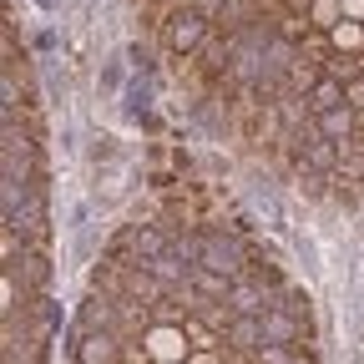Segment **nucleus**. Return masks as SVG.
Segmentation results:
<instances>
[{"instance_id":"nucleus-1","label":"nucleus","mask_w":364,"mask_h":364,"mask_svg":"<svg viewBox=\"0 0 364 364\" xmlns=\"http://www.w3.org/2000/svg\"><path fill=\"white\" fill-rule=\"evenodd\" d=\"M253 253L233 238V233H203L198 238V263L213 268V273H228V279H243V263Z\"/></svg>"},{"instance_id":"nucleus-2","label":"nucleus","mask_w":364,"mask_h":364,"mask_svg":"<svg viewBox=\"0 0 364 364\" xmlns=\"http://www.w3.org/2000/svg\"><path fill=\"white\" fill-rule=\"evenodd\" d=\"M188 349H193V339H188V329H182V324H157V329L147 334V354H152L157 364H188Z\"/></svg>"},{"instance_id":"nucleus-3","label":"nucleus","mask_w":364,"mask_h":364,"mask_svg":"<svg viewBox=\"0 0 364 364\" xmlns=\"http://www.w3.org/2000/svg\"><path fill=\"white\" fill-rule=\"evenodd\" d=\"M208 31H213V21L203 16V11H182L177 21H172V51H182V56H188V51H198V46L208 41Z\"/></svg>"},{"instance_id":"nucleus-4","label":"nucleus","mask_w":364,"mask_h":364,"mask_svg":"<svg viewBox=\"0 0 364 364\" xmlns=\"http://www.w3.org/2000/svg\"><path fill=\"white\" fill-rule=\"evenodd\" d=\"M263 334H268V344L294 349V344L304 339V318L289 314V309H268V314H263Z\"/></svg>"},{"instance_id":"nucleus-5","label":"nucleus","mask_w":364,"mask_h":364,"mask_svg":"<svg viewBox=\"0 0 364 364\" xmlns=\"http://www.w3.org/2000/svg\"><path fill=\"white\" fill-rule=\"evenodd\" d=\"M223 339L233 344V349H238L243 359H253V354H258V349L268 344V334H263V318H248V314H238V318H233V329H228Z\"/></svg>"},{"instance_id":"nucleus-6","label":"nucleus","mask_w":364,"mask_h":364,"mask_svg":"<svg viewBox=\"0 0 364 364\" xmlns=\"http://www.w3.org/2000/svg\"><path fill=\"white\" fill-rule=\"evenodd\" d=\"M122 359V334H86L76 344V364H117Z\"/></svg>"},{"instance_id":"nucleus-7","label":"nucleus","mask_w":364,"mask_h":364,"mask_svg":"<svg viewBox=\"0 0 364 364\" xmlns=\"http://www.w3.org/2000/svg\"><path fill=\"white\" fill-rule=\"evenodd\" d=\"M188 284H193L203 299H218V304H228V294H233V279H228V273H213V268H203V263H193Z\"/></svg>"},{"instance_id":"nucleus-8","label":"nucleus","mask_w":364,"mask_h":364,"mask_svg":"<svg viewBox=\"0 0 364 364\" xmlns=\"http://www.w3.org/2000/svg\"><path fill=\"white\" fill-rule=\"evenodd\" d=\"M334 107H344V81L318 76L314 91H309V112H314V117H324V112H334Z\"/></svg>"},{"instance_id":"nucleus-9","label":"nucleus","mask_w":364,"mask_h":364,"mask_svg":"<svg viewBox=\"0 0 364 364\" xmlns=\"http://www.w3.org/2000/svg\"><path fill=\"white\" fill-rule=\"evenodd\" d=\"M314 122H318V132H324L329 142H339V147L354 142V136H349V132H354V107H349V102L334 107V112H324V117H314Z\"/></svg>"},{"instance_id":"nucleus-10","label":"nucleus","mask_w":364,"mask_h":364,"mask_svg":"<svg viewBox=\"0 0 364 364\" xmlns=\"http://www.w3.org/2000/svg\"><path fill=\"white\" fill-rule=\"evenodd\" d=\"M21 279H26L36 294L51 284V263H46V253H26V258H21Z\"/></svg>"},{"instance_id":"nucleus-11","label":"nucleus","mask_w":364,"mask_h":364,"mask_svg":"<svg viewBox=\"0 0 364 364\" xmlns=\"http://www.w3.org/2000/svg\"><path fill=\"white\" fill-rule=\"evenodd\" d=\"M324 76H334V81H344V86H349L354 76H364V61H359V56H339V51H334V56H324Z\"/></svg>"},{"instance_id":"nucleus-12","label":"nucleus","mask_w":364,"mask_h":364,"mask_svg":"<svg viewBox=\"0 0 364 364\" xmlns=\"http://www.w3.org/2000/svg\"><path fill=\"white\" fill-rule=\"evenodd\" d=\"M329 46H334L339 56H344V51H359V46H364V26H354V21H339V26L329 31Z\"/></svg>"},{"instance_id":"nucleus-13","label":"nucleus","mask_w":364,"mask_h":364,"mask_svg":"<svg viewBox=\"0 0 364 364\" xmlns=\"http://www.w3.org/2000/svg\"><path fill=\"white\" fill-rule=\"evenodd\" d=\"M309 16H314V26H318V31H334V26L344 21V6H339V0H314Z\"/></svg>"},{"instance_id":"nucleus-14","label":"nucleus","mask_w":364,"mask_h":364,"mask_svg":"<svg viewBox=\"0 0 364 364\" xmlns=\"http://www.w3.org/2000/svg\"><path fill=\"white\" fill-rule=\"evenodd\" d=\"M279 36H284V41H299V36H309V21H304V11H284V16H279Z\"/></svg>"},{"instance_id":"nucleus-15","label":"nucleus","mask_w":364,"mask_h":364,"mask_svg":"<svg viewBox=\"0 0 364 364\" xmlns=\"http://www.w3.org/2000/svg\"><path fill=\"white\" fill-rule=\"evenodd\" d=\"M344 102H349L354 112H364V76H354V81L344 86Z\"/></svg>"},{"instance_id":"nucleus-16","label":"nucleus","mask_w":364,"mask_h":364,"mask_svg":"<svg viewBox=\"0 0 364 364\" xmlns=\"http://www.w3.org/2000/svg\"><path fill=\"white\" fill-rule=\"evenodd\" d=\"M223 6H228V0H193V11H203V16H208V21H213V16H218V11H223Z\"/></svg>"},{"instance_id":"nucleus-17","label":"nucleus","mask_w":364,"mask_h":364,"mask_svg":"<svg viewBox=\"0 0 364 364\" xmlns=\"http://www.w3.org/2000/svg\"><path fill=\"white\" fill-rule=\"evenodd\" d=\"M339 6H344V16L354 21V16H364V0H339Z\"/></svg>"},{"instance_id":"nucleus-18","label":"nucleus","mask_w":364,"mask_h":364,"mask_svg":"<svg viewBox=\"0 0 364 364\" xmlns=\"http://www.w3.org/2000/svg\"><path fill=\"white\" fill-rule=\"evenodd\" d=\"M193 364H218V354H213V349H198V359H193Z\"/></svg>"},{"instance_id":"nucleus-19","label":"nucleus","mask_w":364,"mask_h":364,"mask_svg":"<svg viewBox=\"0 0 364 364\" xmlns=\"http://www.w3.org/2000/svg\"><path fill=\"white\" fill-rule=\"evenodd\" d=\"M314 6V0H289V11H309Z\"/></svg>"}]
</instances>
